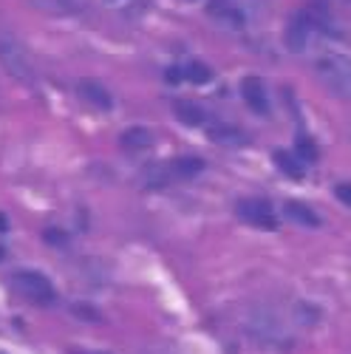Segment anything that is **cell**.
<instances>
[{"mask_svg":"<svg viewBox=\"0 0 351 354\" xmlns=\"http://www.w3.org/2000/svg\"><path fill=\"white\" fill-rule=\"evenodd\" d=\"M6 230H9V216L0 213V232H6Z\"/></svg>","mask_w":351,"mask_h":354,"instance_id":"ffe728a7","label":"cell"},{"mask_svg":"<svg viewBox=\"0 0 351 354\" xmlns=\"http://www.w3.org/2000/svg\"><path fill=\"white\" fill-rule=\"evenodd\" d=\"M314 68H317L320 77H323L326 85H332L334 91L351 97V57H345V54H320Z\"/></svg>","mask_w":351,"mask_h":354,"instance_id":"7a4b0ae2","label":"cell"},{"mask_svg":"<svg viewBox=\"0 0 351 354\" xmlns=\"http://www.w3.org/2000/svg\"><path fill=\"white\" fill-rule=\"evenodd\" d=\"M207 136L213 142H218V145H244L247 142V136L236 125H221V122H213L207 128Z\"/></svg>","mask_w":351,"mask_h":354,"instance_id":"4fadbf2b","label":"cell"},{"mask_svg":"<svg viewBox=\"0 0 351 354\" xmlns=\"http://www.w3.org/2000/svg\"><path fill=\"white\" fill-rule=\"evenodd\" d=\"M312 26H314V20H312L309 12H298L295 17H292L289 26H286V35H283L286 48H289V51H295V54H301V51L309 46Z\"/></svg>","mask_w":351,"mask_h":354,"instance_id":"5b68a950","label":"cell"},{"mask_svg":"<svg viewBox=\"0 0 351 354\" xmlns=\"http://www.w3.org/2000/svg\"><path fill=\"white\" fill-rule=\"evenodd\" d=\"M77 91H79V97H82L88 105H94V108H99V111H111V108H113V97L108 94V88H105L102 82H97V80H79Z\"/></svg>","mask_w":351,"mask_h":354,"instance_id":"8992f818","label":"cell"},{"mask_svg":"<svg viewBox=\"0 0 351 354\" xmlns=\"http://www.w3.org/2000/svg\"><path fill=\"white\" fill-rule=\"evenodd\" d=\"M173 113H176V120H179L182 125H187V128H196V125H204V122H207V113H204L196 102L176 100V102H173Z\"/></svg>","mask_w":351,"mask_h":354,"instance_id":"8fae6325","label":"cell"},{"mask_svg":"<svg viewBox=\"0 0 351 354\" xmlns=\"http://www.w3.org/2000/svg\"><path fill=\"white\" fill-rule=\"evenodd\" d=\"M295 156L298 159H306V162H317V145H314V139H309V136H298V142H295Z\"/></svg>","mask_w":351,"mask_h":354,"instance_id":"2e32d148","label":"cell"},{"mask_svg":"<svg viewBox=\"0 0 351 354\" xmlns=\"http://www.w3.org/2000/svg\"><path fill=\"white\" fill-rule=\"evenodd\" d=\"M198 173H204V159L198 156H179L167 165L170 179H196Z\"/></svg>","mask_w":351,"mask_h":354,"instance_id":"ba28073f","label":"cell"},{"mask_svg":"<svg viewBox=\"0 0 351 354\" xmlns=\"http://www.w3.org/2000/svg\"><path fill=\"white\" fill-rule=\"evenodd\" d=\"M272 162L289 176L292 182H301L303 176H306V173H303V162H301L295 153H289V151H275V153H272Z\"/></svg>","mask_w":351,"mask_h":354,"instance_id":"7c38bea8","label":"cell"},{"mask_svg":"<svg viewBox=\"0 0 351 354\" xmlns=\"http://www.w3.org/2000/svg\"><path fill=\"white\" fill-rule=\"evenodd\" d=\"M120 145L125 147L128 153H136V151H148V147L153 145V136L148 128H142V125H133L128 128L122 136H120Z\"/></svg>","mask_w":351,"mask_h":354,"instance_id":"30bf717a","label":"cell"},{"mask_svg":"<svg viewBox=\"0 0 351 354\" xmlns=\"http://www.w3.org/2000/svg\"><path fill=\"white\" fill-rule=\"evenodd\" d=\"M238 218L258 230H278V216L267 198H241L238 201Z\"/></svg>","mask_w":351,"mask_h":354,"instance_id":"277c9868","label":"cell"},{"mask_svg":"<svg viewBox=\"0 0 351 354\" xmlns=\"http://www.w3.org/2000/svg\"><path fill=\"white\" fill-rule=\"evenodd\" d=\"M164 80H167L170 85H179V82L184 80V68H176V66H170V68L164 71Z\"/></svg>","mask_w":351,"mask_h":354,"instance_id":"ac0fdd59","label":"cell"},{"mask_svg":"<svg viewBox=\"0 0 351 354\" xmlns=\"http://www.w3.org/2000/svg\"><path fill=\"white\" fill-rule=\"evenodd\" d=\"M12 286L23 295L28 304H37V306H51L57 301V292H54V283L43 275V272H35V270H20L12 275Z\"/></svg>","mask_w":351,"mask_h":354,"instance_id":"6da1fadb","label":"cell"},{"mask_svg":"<svg viewBox=\"0 0 351 354\" xmlns=\"http://www.w3.org/2000/svg\"><path fill=\"white\" fill-rule=\"evenodd\" d=\"M3 255H6V250H3V247H0V261H3Z\"/></svg>","mask_w":351,"mask_h":354,"instance_id":"44dd1931","label":"cell"},{"mask_svg":"<svg viewBox=\"0 0 351 354\" xmlns=\"http://www.w3.org/2000/svg\"><path fill=\"white\" fill-rule=\"evenodd\" d=\"M43 239H46V244H54V247H66V241H68V235H66L63 230H57V227H51V230H46V232H43Z\"/></svg>","mask_w":351,"mask_h":354,"instance_id":"e0dca14e","label":"cell"},{"mask_svg":"<svg viewBox=\"0 0 351 354\" xmlns=\"http://www.w3.org/2000/svg\"><path fill=\"white\" fill-rule=\"evenodd\" d=\"M241 97L244 102L255 111V113H267L269 111V100H267V91H263V82L258 77H247L241 82Z\"/></svg>","mask_w":351,"mask_h":354,"instance_id":"52a82bcc","label":"cell"},{"mask_svg":"<svg viewBox=\"0 0 351 354\" xmlns=\"http://www.w3.org/2000/svg\"><path fill=\"white\" fill-rule=\"evenodd\" d=\"M0 66L6 68V74H12L20 85H35V68L28 54L23 51L20 43H15L12 37H0Z\"/></svg>","mask_w":351,"mask_h":354,"instance_id":"3957f363","label":"cell"},{"mask_svg":"<svg viewBox=\"0 0 351 354\" xmlns=\"http://www.w3.org/2000/svg\"><path fill=\"white\" fill-rule=\"evenodd\" d=\"M283 216L289 221L301 224V227H320V216L309 207V204H303V201H286L283 204Z\"/></svg>","mask_w":351,"mask_h":354,"instance_id":"9c48e42d","label":"cell"},{"mask_svg":"<svg viewBox=\"0 0 351 354\" xmlns=\"http://www.w3.org/2000/svg\"><path fill=\"white\" fill-rule=\"evenodd\" d=\"M184 80L193 82V85H207L213 80V68L204 66L201 60H193V63L184 66Z\"/></svg>","mask_w":351,"mask_h":354,"instance_id":"9a60e30c","label":"cell"},{"mask_svg":"<svg viewBox=\"0 0 351 354\" xmlns=\"http://www.w3.org/2000/svg\"><path fill=\"white\" fill-rule=\"evenodd\" d=\"M207 15L218 17V20H227L229 26H241L244 23V15L238 6H232L229 0H213V3L207 6Z\"/></svg>","mask_w":351,"mask_h":354,"instance_id":"5bb4252c","label":"cell"},{"mask_svg":"<svg viewBox=\"0 0 351 354\" xmlns=\"http://www.w3.org/2000/svg\"><path fill=\"white\" fill-rule=\"evenodd\" d=\"M334 196H337L343 204H348V207H351V185H337V187H334Z\"/></svg>","mask_w":351,"mask_h":354,"instance_id":"d6986e66","label":"cell"}]
</instances>
